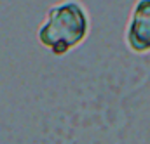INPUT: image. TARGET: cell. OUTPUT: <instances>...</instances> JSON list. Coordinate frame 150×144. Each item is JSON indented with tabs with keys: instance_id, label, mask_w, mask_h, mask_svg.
I'll list each match as a JSON object with an SVG mask.
<instances>
[{
	"instance_id": "cell-1",
	"label": "cell",
	"mask_w": 150,
	"mask_h": 144,
	"mask_svg": "<svg viewBox=\"0 0 150 144\" xmlns=\"http://www.w3.org/2000/svg\"><path fill=\"white\" fill-rule=\"evenodd\" d=\"M89 35V16L77 0H65L49 7L45 21L37 30L38 43L61 57L79 47Z\"/></svg>"
},
{
	"instance_id": "cell-2",
	"label": "cell",
	"mask_w": 150,
	"mask_h": 144,
	"mask_svg": "<svg viewBox=\"0 0 150 144\" xmlns=\"http://www.w3.org/2000/svg\"><path fill=\"white\" fill-rule=\"evenodd\" d=\"M126 45L134 54L150 52V0H136L126 26Z\"/></svg>"
}]
</instances>
